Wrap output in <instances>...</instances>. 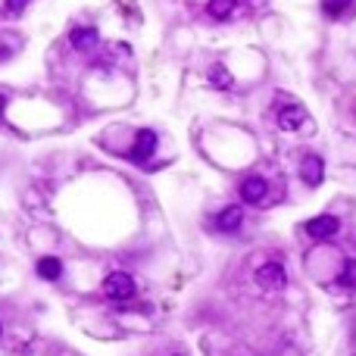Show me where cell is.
I'll return each instance as SVG.
<instances>
[{
  "instance_id": "cell-14",
  "label": "cell",
  "mask_w": 356,
  "mask_h": 356,
  "mask_svg": "<svg viewBox=\"0 0 356 356\" xmlns=\"http://www.w3.org/2000/svg\"><path fill=\"white\" fill-rule=\"evenodd\" d=\"M341 284H344V288H353V284H356V260H347V262H344Z\"/></svg>"
},
{
  "instance_id": "cell-6",
  "label": "cell",
  "mask_w": 356,
  "mask_h": 356,
  "mask_svg": "<svg viewBox=\"0 0 356 356\" xmlns=\"http://www.w3.org/2000/svg\"><path fill=\"white\" fill-rule=\"evenodd\" d=\"M97 41H101V32L91 25H78L69 32V44H72L75 50H91V48H97Z\"/></svg>"
},
{
  "instance_id": "cell-10",
  "label": "cell",
  "mask_w": 356,
  "mask_h": 356,
  "mask_svg": "<svg viewBox=\"0 0 356 356\" xmlns=\"http://www.w3.org/2000/svg\"><path fill=\"white\" fill-rule=\"evenodd\" d=\"M38 275L44 282H56L63 275V262L56 256H44V260H38Z\"/></svg>"
},
{
  "instance_id": "cell-17",
  "label": "cell",
  "mask_w": 356,
  "mask_h": 356,
  "mask_svg": "<svg viewBox=\"0 0 356 356\" xmlns=\"http://www.w3.org/2000/svg\"><path fill=\"white\" fill-rule=\"evenodd\" d=\"M0 335H3V328H0Z\"/></svg>"
},
{
  "instance_id": "cell-11",
  "label": "cell",
  "mask_w": 356,
  "mask_h": 356,
  "mask_svg": "<svg viewBox=\"0 0 356 356\" xmlns=\"http://www.w3.org/2000/svg\"><path fill=\"white\" fill-rule=\"evenodd\" d=\"M235 7H238V0H209L207 13L213 16V19H229V16L235 13Z\"/></svg>"
},
{
  "instance_id": "cell-12",
  "label": "cell",
  "mask_w": 356,
  "mask_h": 356,
  "mask_svg": "<svg viewBox=\"0 0 356 356\" xmlns=\"http://www.w3.org/2000/svg\"><path fill=\"white\" fill-rule=\"evenodd\" d=\"M209 85L219 87V91L231 87V72H229L225 66H213V69H209Z\"/></svg>"
},
{
  "instance_id": "cell-3",
  "label": "cell",
  "mask_w": 356,
  "mask_h": 356,
  "mask_svg": "<svg viewBox=\"0 0 356 356\" xmlns=\"http://www.w3.org/2000/svg\"><path fill=\"white\" fill-rule=\"evenodd\" d=\"M337 229H341V222H337L335 216H316V219L306 222V235L316 238V241H328V238H335Z\"/></svg>"
},
{
  "instance_id": "cell-5",
  "label": "cell",
  "mask_w": 356,
  "mask_h": 356,
  "mask_svg": "<svg viewBox=\"0 0 356 356\" xmlns=\"http://www.w3.org/2000/svg\"><path fill=\"white\" fill-rule=\"evenodd\" d=\"M303 122H306V109H303L300 103H288V107L278 113V128H282V132H297Z\"/></svg>"
},
{
  "instance_id": "cell-8",
  "label": "cell",
  "mask_w": 356,
  "mask_h": 356,
  "mask_svg": "<svg viewBox=\"0 0 356 356\" xmlns=\"http://www.w3.org/2000/svg\"><path fill=\"white\" fill-rule=\"evenodd\" d=\"M266 191H269V185H266V178H260V175H250V178L241 182L244 203H260L262 197H266Z\"/></svg>"
},
{
  "instance_id": "cell-1",
  "label": "cell",
  "mask_w": 356,
  "mask_h": 356,
  "mask_svg": "<svg viewBox=\"0 0 356 356\" xmlns=\"http://www.w3.org/2000/svg\"><path fill=\"white\" fill-rule=\"evenodd\" d=\"M138 294V284H135V278L128 275V272H109L107 278H103V297L107 300H116V303H125V300H132V297Z\"/></svg>"
},
{
  "instance_id": "cell-2",
  "label": "cell",
  "mask_w": 356,
  "mask_h": 356,
  "mask_svg": "<svg viewBox=\"0 0 356 356\" xmlns=\"http://www.w3.org/2000/svg\"><path fill=\"white\" fill-rule=\"evenodd\" d=\"M156 141H160V138H156V132L154 128H141V132H138L135 135V147H132V160L135 163H147L150 156H154V150H156Z\"/></svg>"
},
{
  "instance_id": "cell-7",
  "label": "cell",
  "mask_w": 356,
  "mask_h": 356,
  "mask_svg": "<svg viewBox=\"0 0 356 356\" xmlns=\"http://www.w3.org/2000/svg\"><path fill=\"white\" fill-rule=\"evenodd\" d=\"M322 172H325V163H322V156L309 154L306 160H303L300 175H303V182H306L309 188H316V185H322Z\"/></svg>"
},
{
  "instance_id": "cell-15",
  "label": "cell",
  "mask_w": 356,
  "mask_h": 356,
  "mask_svg": "<svg viewBox=\"0 0 356 356\" xmlns=\"http://www.w3.org/2000/svg\"><path fill=\"white\" fill-rule=\"evenodd\" d=\"M25 3H28V0H7V10H10V13H22V10H25Z\"/></svg>"
},
{
  "instance_id": "cell-9",
  "label": "cell",
  "mask_w": 356,
  "mask_h": 356,
  "mask_svg": "<svg viewBox=\"0 0 356 356\" xmlns=\"http://www.w3.org/2000/svg\"><path fill=\"white\" fill-rule=\"evenodd\" d=\"M244 222V209L241 207H225L219 213V219H216V229L219 231H238Z\"/></svg>"
},
{
  "instance_id": "cell-16",
  "label": "cell",
  "mask_w": 356,
  "mask_h": 356,
  "mask_svg": "<svg viewBox=\"0 0 356 356\" xmlns=\"http://www.w3.org/2000/svg\"><path fill=\"white\" fill-rule=\"evenodd\" d=\"M3 107H7V97L0 94V113H3Z\"/></svg>"
},
{
  "instance_id": "cell-13",
  "label": "cell",
  "mask_w": 356,
  "mask_h": 356,
  "mask_svg": "<svg viewBox=\"0 0 356 356\" xmlns=\"http://www.w3.org/2000/svg\"><path fill=\"white\" fill-rule=\"evenodd\" d=\"M347 7H350V0H322L325 16H341Z\"/></svg>"
},
{
  "instance_id": "cell-4",
  "label": "cell",
  "mask_w": 356,
  "mask_h": 356,
  "mask_svg": "<svg viewBox=\"0 0 356 356\" xmlns=\"http://www.w3.org/2000/svg\"><path fill=\"white\" fill-rule=\"evenodd\" d=\"M256 282H260L262 288H269V291L284 288V282H288L284 266L282 262H266V266H260V269H256Z\"/></svg>"
}]
</instances>
